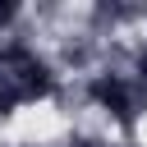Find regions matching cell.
Wrapping results in <instances>:
<instances>
[{"mask_svg":"<svg viewBox=\"0 0 147 147\" xmlns=\"http://www.w3.org/2000/svg\"><path fill=\"white\" fill-rule=\"evenodd\" d=\"M92 92H96V101H101V106H110L119 119H129V96H124V83H115V78H101Z\"/></svg>","mask_w":147,"mask_h":147,"instance_id":"obj_1","label":"cell"}]
</instances>
